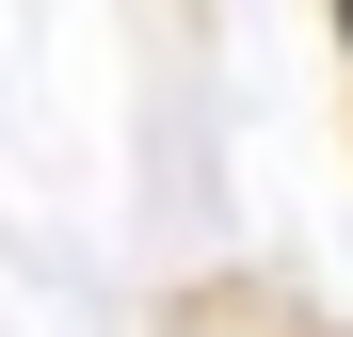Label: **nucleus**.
Segmentation results:
<instances>
[{
  "label": "nucleus",
  "instance_id": "obj_1",
  "mask_svg": "<svg viewBox=\"0 0 353 337\" xmlns=\"http://www.w3.org/2000/svg\"><path fill=\"white\" fill-rule=\"evenodd\" d=\"M337 32H353V0H337Z\"/></svg>",
  "mask_w": 353,
  "mask_h": 337
}]
</instances>
